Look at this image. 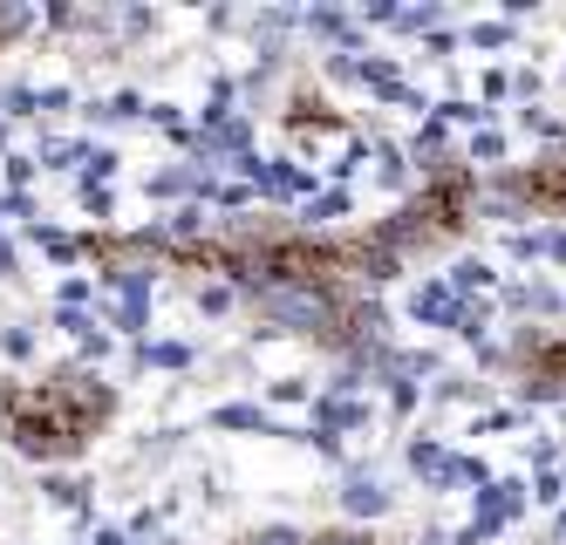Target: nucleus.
Masks as SVG:
<instances>
[{"instance_id": "nucleus-3", "label": "nucleus", "mask_w": 566, "mask_h": 545, "mask_svg": "<svg viewBox=\"0 0 566 545\" xmlns=\"http://www.w3.org/2000/svg\"><path fill=\"white\" fill-rule=\"evenodd\" d=\"M512 191L533 205V212H553V219H566V150H553V157H539L533 171H518L512 178Z\"/></svg>"}, {"instance_id": "nucleus-5", "label": "nucleus", "mask_w": 566, "mask_h": 545, "mask_svg": "<svg viewBox=\"0 0 566 545\" xmlns=\"http://www.w3.org/2000/svg\"><path fill=\"white\" fill-rule=\"evenodd\" d=\"M8 34H14V14H0V41H8Z\"/></svg>"}, {"instance_id": "nucleus-4", "label": "nucleus", "mask_w": 566, "mask_h": 545, "mask_svg": "<svg viewBox=\"0 0 566 545\" xmlns=\"http://www.w3.org/2000/svg\"><path fill=\"white\" fill-rule=\"evenodd\" d=\"M518 375H525V389L559 396L566 389V342L559 334H533V342L518 348Z\"/></svg>"}, {"instance_id": "nucleus-2", "label": "nucleus", "mask_w": 566, "mask_h": 545, "mask_svg": "<svg viewBox=\"0 0 566 545\" xmlns=\"http://www.w3.org/2000/svg\"><path fill=\"white\" fill-rule=\"evenodd\" d=\"M464 212H471V178H464V171H443V178L410 205V212H402L396 239H423V245L458 239V232H464Z\"/></svg>"}, {"instance_id": "nucleus-1", "label": "nucleus", "mask_w": 566, "mask_h": 545, "mask_svg": "<svg viewBox=\"0 0 566 545\" xmlns=\"http://www.w3.org/2000/svg\"><path fill=\"white\" fill-rule=\"evenodd\" d=\"M116 416V396L96 382V375H42V382H0V437H8L21 457H42V464H62V457H83Z\"/></svg>"}]
</instances>
